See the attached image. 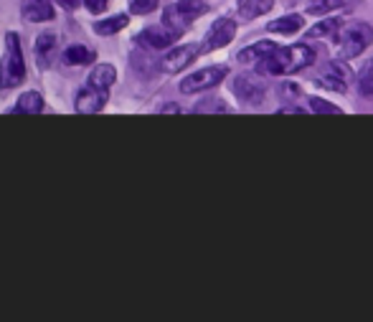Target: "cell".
<instances>
[{"instance_id":"cell-1","label":"cell","mask_w":373,"mask_h":322,"mask_svg":"<svg viewBox=\"0 0 373 322\" xmlns=\"http://www.w3.org/2000/svg\"><path fill=\"white\" fill-rule=\"evenodd\" d=\"M317 59L315 49L307 43H295V46H284L267 56L261 63H257V74L259 77H287V74H297V71L312 66Z\"/></svg>"},{"instance_id":"cell-2","label":"cell","mask_w":373,"mask_h":322,"mask_svg":"<svg viewBox=\"0 0 373 322\" xmlns=\"http://www.w3.org/2000/svg\"><path fill=\"white\" fill-rule=\"evenodd\" d=\"M26 79V61H23L21 38L18 33H6V51L0 56V89H15Z\"/></svg>"},{"instance_id":"cell-3","label":"cell","mask_w":373,"mask_h":322,"mask_svg":"<svg viewBox=\"0 0 373 322\" xmlns=\"http://www.w3.org/2000/svg\"><path fill=\"white\" fill-rule=\"evenodd\" d=\"M335 43H338L340 56L356 59L373 43V29L363 21L343 23L340 31H338V36H335Z\"/></svg>"},{"instance_id":"cell-4","label":"cell","mask_w":373,"mask_h":322,"mask_svg":"<svg viewBox=\"0 0 373 322\" xmlns=\"http://www.w3.org/2000/svg\"><path fill=\"white\" fill-rule=\"evenodd\" d=\"M206 10H208V0H176L173 6L165 8L162 23H168L170 29L185 33L190 23L196 21V18H201Z\"/></svg>"},{"instance_id":"cell-5","label":"cell","mask_w":373,"mask_h":322,"mask_svg":"<svg viewBox=\"0 0 373 322\" xmlns=\"http://www.w3.org/2000/svg\"><path fill=\"white\" fill-rule=\"evenodd\" d=\"M231 91L234 97L247 107H259L264 102V97H267V86L261 84L259 74H249V71H244V74L234 79Z\"/></svg>"},{"instance_id":"cell-6","label":"cell","mask_w":373,"mask_h":322,"mask_svg":"<svg viewBox=\"0 0 373 322\" xmlns=\"http://www.w3.org/2000/svg\"><path fill=\"white\" fill-rule=\"evenodd\" d=\"M226 77H229V69H226V66H206V69H198V71H193V74H188V77L181 82V91H183V94L208 91L221 84Z\"/></svg>"},{"instance_id":"cell-7","label":"cell","mask_w":373,"mask_h":322,"mask_svg":"<svg viewBox=\"0 0 373 322\" xmlns=\"http://www.w3.org/2000/svg\"><path fill=\"white\" fill-rule=\"evenodd\" d=\"M181 36H183L181 31L170 29L168 23H160V26H150V29L142 31V33L135 38V43L150 51H165V49H170L173 43H178Z\"/></svg>"},{"instance_id":"cell-8","label":"cell","mask_w":373,"mask_h":322,"mask_svg":"<svg viewBox=\"0 0 373 322\" xmlns=\"http://www.w3.org/2000/svg\"><path fill=\"white\" fill-rule=\"evenodd\" d=\"M236 36V21L234 18H218V21L211 23V29L206 31L204 36V46H201V54H211V51H218L229 46Z\"/></svg>"},{"instance_id":"cell-9","label":"cell","mask_w":373,"mask_h":322,"mask_svg":"<svg viewBox=\"0 0 373 322\" xmlns=\"http://www.w3.org/2000/svg\"><path fill=\"white\" fill-rule=\"evenodd\" d=\"M109 99V89H99V86H92L89 82H84V86L77 91L74 97V109L82 114H92V112H102Z\"/></svg>"},{"instance_id":"cell-10","label":"cell","mask_w":373,"mask_h":322,"mask_svg":"<svg viewBox=\"0 0 373 322\" xmlns=\"http://www.w3.org/2000/svg\"><path fill=\"white\" fill-rule=\"evenodd\" d=\"M351 82H353V71L348 69L343 61H333L330 66L317 77V86L330 89V91H338V94H345Z\"/></svg>"},{"instance_id":"cell-11","label":"cell","mask_w":373,"mask_h":322,"mask_svg":"<svg viewBox=\"0 0 373 322\" xmlns=\"http://www.w3.org/2000/svg\"><path fill=\"white\" fill-rule=\"evenodd\" d=\"M33 56L41 69L54 66V61H56V56H59V36L54 33V31H43V33L36 36Z\"/></svg>"},{"instance_id":"cell-12","label":"cell","mask_w":373,"mask_h":322,"mask_svg":"<svg viewBox=\"0 0 373 322\" xmlns=\"http://www.w3.org/2000/svg\"><path fill=\"white\" fill-rule=\"evenodd\" d=\"M201 54L198 46L193 43H185V46H176V49L168 51V56L162 59V71H168V74H178V71H183L188 63H193V59Z\"/></svg>"},{"instance_id":"cell-13","label":"cell","mask_w":373,"mask_h":322,"mask_svg":"<svg viewBox=\"0 0 373 322\" xmlns=\"http://www.w3.org/2000/svg\"><path fill=\"white\" fill-rule=\"evenodd\" d=\"M277 51V43L275 41H257L252 43V46H247V49H241L239 54H236V61L239 63H252V66H257V63H261L267 56H272Z\"/></svg>"},{"instance_id":"cell-14","label":"cell","mask_w":373,"mask_h":322,"mask_svg":"<svg viewBox=\"0 0 373 322\" xmlns=\"http://www.w3.org/2000/svg\"><path fill=\"white\" fill-rule=\"evenodd\" d=\"M23 18L29 23H43L54 18V6L49 0H23Z\"/></svg>"},{"instance_id":"cell-15","label":"cell","mask_w":373,"mask_h":322,"mask_svg":"<svg viewBox=\"0 0 373 322\" xmlns=\"http://www.w3.org/2000/svg\"><path fill=\"white\" fill-rule=\"evenodd\" d=\"M86 82L92 86H99V89H112V84L117 82V69H114L112 63H94V69L86 77Z\"/></svg>"},{"instance_id":"cell-16","label":"cell","mask_w":373,"mask_h":322,"mask_svg":"<svg viewBox=\"0 0 373 322\" xmlns=\"http://www.w3.org/2000/svg\"><path fill=\"white\" fill-rule=\"evenodd\" d=\"M236 8H239V15L244 21H254V18L267 15L275 8V0H239Z\"/></svg>"},{"instance_id":"cell-17","label":"cell","mask_w":373,"mask_h":322,"mask_svg":"<svg viewBox=\"0 0 373 322\" xmlns=\"http://www.w3.org/2000/svg\"><path fill=\"white\" fill-rule=\"evenodd\" d=\"M305 26V18L300 13H289V15H282L277 21L267 23V31L272 33H282V36H295L297 31H303Z\"/></svg>"},{"instance_id":"cell-18","label":"cell","mask_w":373,"mask_h":322,"mask_svg":"<svg viewBox=\"0 0 373 322\" xmlns=\"http://www.w3.org/2000/svg\"><path fill=\"white\" fill-rule=\"evenodd\" d=\"M43 109V97L38 91H23L10 114H38Z\"/></svg>"},{"instance_id":"cell-19","label":"cell","mask_w":373,"mask_h":322,"mask_svg":"<svg viewBox=\"0 0 373 322\" xmlns=\"http://www.w3.org/2000/svg\"><path fill=\"white\" fill-rule=\"evenodd\" d=\"M63 61L69 63V66H84V63L97 61V54L92 49L82 46V43H74V46H69V49L63 51Z\"/></svg>"},{"instance_id":"cell-20","label":"cell","mask_w":373,"mask_h":322,"mask_svg":"<svg viewBox=\"0 0 373 322\" xmlns=\"http://www.w3.org/2000/svg\"><path fill=\"white\" fill-rule=\"evenodd\" d=\"M340 26H343V21H338V18H325V21L310 26V31L305 33V38H307V41H310V38H335Z\"/></svg>"},{"instance_id":"cell-21","label":"cell","mask_w":373,"mask_h":322,"mask_svg":"<svg viewBox=\"0 0 373 322\" xmlns=\"http://www.w3.org/2000/svg\"><path fill=\"white\" fill-rule=\"evenodd\" d=\"M130 61H132V69L137 71V74H140L142 79L153 77V74H155L158 69H162V66H158V63L153 61V59H150L148 54H145V51H135L132 56H130Z\"/></svg>"},{"instance_id":"cell-22","label":"cell","mask_w":373,"mask_h":322,"mask_svg":"<svg viewBox=\"0 0 373 322\" xmlns=\"http://www.w3.org/2000/svg\"><path fill=\"white\" fill-rule=\"evenodd\" d=\"M127 26V15L120 13V15H109V18H105V21H97L94 23V33L97 36H112L117 33V31H122Z\"/></svg>"},{"instance_id":"cell-23","label":"cell","mask_w":373,"mask_h":322,"mask_svg":"<svg viewBox=\"0 0 373 322\" xmlns=\"http://www.w3.org/2000/svg\"><path fill=\"white\" fill-rule=\"evenodd\" d=\"M358 94L360 97H373V59L363 66L360 71V79H358Z\"/></svg>"},{"instance_id":"cell-24","label":"cell","mask_w":373,"mask_h":322,"mask_svg":"<svg viewBox=\"0 0 373 322\" xmlns=\"http://www.w3.org/2000/svg\"><path fill=\"white\" fill-rule=\"evenodd\" d=\"M345 0H312V6L307 8L312 15H325L330 13V10H338V8H343Z\"/></svg>"},{"instance_id":"cell-25","label":"cell","mask_w":373,"mask_h":322,"mask_svg":"<svg viewBox=\"0 0 373 322\" xmlns=\"http://www.w3.org/2000/svg\"><path fill=\"white\" fill-rule=\"evenodd\" d=\"M158 6H160V0H130V10L135 15H148L158 10Z\"/></svg>"},{"instance_id":"cell-26","label":"cell","mask_w":373,"mask_h":322,"mask_svg":"<svg viewBox=\"0 0 373 322\" xmlns=\"http://www.w3.org/2000/svg\"><path fill=\"white\" fill-rule=\"evenodd\" d=\"M310 109L312 112H320V114H340V107L328 105L325 99H317V97H310Z\"/></svg>"},{"instance_id":"cell-27","label":"cell","mask_w":373,"mask_h":322,"mask_svg":"<svg viewBox=\"0 0 373 322\" xmlns=\"http://www.w3.org/2000/svg\"><path fill=\"white\" fill-rule=\"evenodd\" d=\"M196 112H229V107L221 99H206L201 102V107H196Z\"/></svg>"},{"instance_id":"cell-28","label":"cell","mask_w":373,"mask_h":322,"mask_svg":"<svg viewBox=\"0 0 373 322\" xmlns=\"http://www.w3.org/2000/svg\"><path fill=\"white\" fill-rule=\"evenodd\" d=\"M84 8L89 13H102L107 8V0H84Z\"/></svg>"},{"instance_id":"cell-29","label":"cell","mask_w":373,"mask_h":322,"mask_svg":"<svg viewBox=\"0 0 373 322\" xmlns=\"http://www.w3.org/2000/svg\"><path fill=\"white\" fill-rule=\"evenodd\" d=\"M280 94H282V97H297V94H300V89H297V84H292V82H289V84L280 86Z\"/></svg>"},{"instance_id":"cell-30","label":"cell","mask_w":373,"mask_h":322,"mask_svg":"<svg viewBox=\"0 0 373 322\" xmlns=\"http://www.w3.org/2000/svg\"><path fill=\"white\" fill-rule=\"evenodd\" d=\"M297 112H305V109H300V107H282L280 114H297Z\"/></svg>"},{"instance_id":"cell-31","label":"cell","mask_w":373,"mask_h":322,"mask_svg":"<svg viewBox=\"0 0 373 322\" xmlns=\"http://www.w3.org/2000/svg\"><path fill=\"white\" fill-rule=\"evenodd\" d=\"M56 3H61L63 8H77L79 3H84V0H56Z\"/></svg>"}]
</instances>
